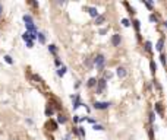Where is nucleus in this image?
<instances>
[{
    "mask_svg": "<svg viewBox=\"0 0 167 140\" xmlns=\"http://www.w3.org/2000/svg\"><path fill=\"white\" fill-rule=\"evenodd\" d=\"M94 63H95V67L98 70H103L104 64H106V57H104L103 54H98V56L94 58Z\"/></svg>",
    "mask_w": 167,
    "mask_h": 140,
    "instance_id": "1",
    "label": "nucleus"
},
{
    "mask_svg": "<svg viewBox=\"0 0 167 140\" xmlns=\"http://www.w3.org/2000/svg\"><path fill=\"white\" fill-rule=\"evenodd\" d=\"M104 89H106V79L97 80V93H101Z\"/></svg>",
    "mask_w": 167,
    "mask_h": 140,
    "instance_id": "2",
    "label": "nucleus"
},
{
    "mask_svg": "<svg viewBox=\"0 0 167 140\" xmlns=\"http://www.w3.org/2000/svg\"><path fill=\"white\" fill-rule=\"evenodd\" d=\"M110 105H112L110 102H98V101H97L95 104H94V108H95V110H107Z\"/></svg>",
    "mask_w": 167,
    "mask_h": 140,
    "instance_id": "3",
    "label": "nucleus"
},
{
    "mask_svg": "<svg viewBox=\"0 0 167 140\" xmlns=\"http://www.w3.org/2000/svg\"><path fill=\"white\" fill-rule=\"evenodd\" d=\"M72 99H73V110H76L78 107H81V99H79V95H72Z\"/></svg>",
    "mask_w": 167,
    "mask_h": 140,
    "instance_id": "4",
    "label": "nucleus"
},
{
    "mask_svg": "<svg viewBox=\"0 0 167 140\" xmlns=\"http://www.w3.org/2000/svg\"><path fill=\"white\" fill-rule=\"evenodd\" d=\"M112 44H113L114 47L120 44V35H119V34H114V35H113V38H112Z\"/></svg>",
    "mask_w": 167,
    "mask_h": 140,
    "instance_id": "5",
    "label": "nucleus"
},
{
    "mask_svg": "<svg viewBox=\"0 0 167 140\" xmlns=\"http://www.w3.org/2000/svg\"><path fill=\"white\" fill-rule=\"evenodd\" d=\"M87 9H88V13H90L92 18H97V16H98V10H97L95 7H87Z\"/></svg>",
    "mask_w": 167,
    "mask_h": 140,
    "instance_id": "6",
    "label": "nucleus"
},
{
    "mask_svg": "<svg viewBox=\"0 0 167 140\" xmlns=\"http://www.w3.org/2000/svg\"><path fill=\"white\" fill-rule=\"evenodd\" d=\"M116 75L119 76V77H125V76H126L125 67H117V72H116Z\"/></svg>",
    "mask_w": 167,
    "mask_h": 140,
    "instance_id": "7",
    "label": "nucleus"
},
{
    "mask_svg": "<svg viewBox=\"0 0 167 140\" xmlns=\"http://www.w3.org/2000/svg\"><path fill=\"white\" fill-rule=\"evenodd\" d=\"M104 21H106V16H104V15H98V16L95 18V23L97 25H101Z\"/></svg>",
    "mask_w": 167,
    "mask_h": 140,
    "instance_id": "8",
    "label": "nucleus"
},
{
    "mask_svg": "<svg viewBox=\"0 0 167 140\" xmlns=\"http://www.w3.org/2000/svg\"><path fill=\"white\" fill-rule=\"evenodd\" d=\"M37 38L40 40V42H41V44H44V42H46V37H44V34H43V32H37Z\"/></svg>",
    "mask_w": 167,
    "mask_h": 140,
    "instance_id": "9",
    "label": "nucleus"
},
{
    "mask_svg": "<svg viewBox=\"0 0 167 140\" xmlns=\"http://www.w3.org/2000/svg\"><path fill=\"white\" fill-rule=\"evenodd\" d=\"M155 111H157V114L163 115V107H161L160 102H157V104H155Z\"/></svg>",
    "mask_w": 167,
    "mask_h": 140,
    "instance_id": "10",
    "label": "nucleus"
},
{
    "mask_svg": "<svg viewBox=\"0 0 167 140\" xmlns=\"http://www.w3.org/2000/svg\"><path fill=\"white\" fill-rule=\"evenodd\" d=\"M53 112H54L53 107H50V105H48L47 108H46V115H47V117H51V115H53Z\"/></svg>",
    "mask_w": 167,
    "mask_h": 140,
    "instance_id": "11",
    "label": "nucleus"
},
{
    "mask_svg": "<svg viewBox=\"0 0 167 140\" xmlns=\"http://www.w3.org/2000/svg\"><path fill=\"white\" fill-rule=\"evenodd\" d=\"M87 85H88L90 88L95 86V85H97V79H95V77H91L90 80H88V83H87Z\"/></svg>",
    "mask_w": 167,
    "mask_h": 140,
    "instance_id": "12",
    "label": "nucleus"
},
{
    "mask_svg": "<svg viewBox=\"0 0 167 140\" xmlns=\"http://www.w3.org/2000/svg\"><path fill=\"white\" fill-rule=\"evenodd\" d=\"M163 44H164V40H163V38L158 40V42H157V50H158V51H163Z\"/></svg>",
    "mask_w": 167,
    "mask_h": 140,
    "instance_id": "13",
    "label": "nucleus"
},
{
    "mask_svg": "<svg viewBox=\"0 0 167 140\" xmlns=\"http://www.w3.org/2000/svg\"><path fill=\"white\" fill-rule=\"evenodd\" d=\"M65 73H66V67H65V66H62V67H59V70H57V75H59L60 77H62V76L65 75Z\"/></svg>",
    "mask_w": 167,
    "mask_h": 140,
    "instance_id": "14",
    "label": "nucleus"
},
{
    "mask_svg": "<svg viewBox=\"0 0 167 140\" xmlns=\"http://www.w3.org/2000/svg\"><path fill=\"white\" fill-rule=\"evenodd\" d=\"M57 121L62 123V124H65L66 123V117L63 115V114H59V115H57Z\"/></svg>",
    "mask_w": 167,
    "mask_h": 140,
    "instance_id": "15",
    "label": "nucleus"
},
{
    "mask_svg": "<svg viewBox=\"0 0 167 140\" xmlns=\"http://www.w3.org/2000/svg\"><path fill=\"white\" fill-rule=\"evenodd\" d=\"M24 21L25 23H32V16L31 15H24Z\"/></svg>",
    "mask_w": 167,
    "mask_h": 140,
    "instance_id": "16",
    "label": "nucleus"
},
{
    "mask_svg": "<svg viewBox=\"0 0 167 140\" xmlns=\"http://www.w3.org/2000/svg\"><path fill=\"white\" fill-rule=\"evenodd\" d=\"M48 51L50 52H53V54H57V48H56V45H48Z\"/></svg>",
    "mask_w": 167,
    "mask_h": 140,
    "instance_id": "17",
    "label": "nucleus"
},
{
    "mask_svg": "<svg viewBox=\"0 0 167 140\" xmlns=\"http://www.w3.org/2000/svg\"><path fill=\"white\" fill-rule=\"evenodd\" d=\"M22 38H24L25 42H28V41H31V37H30V32H25L24 35H22Z\"/></svg>",
    "mask_w": 167,
    "mask_h": 140,
    "instance_id": "18",
    "label": "nucleus"
},
{
    "mask_svg": "<svg viewBox=\"0 0 167 140\" xmlns=\"http://www.w3.org/2000/svg\"><path fill=\"white\" fill-rule=\"evenodd\" d=\"M151 47H152V45H151V42H149V41H145V50H147V51H151Z\"/></svg>",
    "mask_w": 167,
    "mask_h": 140,
    "instance_id": "19",
    "label": "nucleus"
},
{
    "mask_svg": "<svg viewBox=\"0 0 167 140\" xmlns=\"http://www.w3.org/2000/svg\"><path fill=\"white\" fill-rule=\"evenodd\" d=\"M133 26H135V29H136V32L139 34V21L135 19V21H133Z\"/></svg>",
    "mask_w": 167,
    "mask_h": 140,
    "instance_id": "20",
    "label": "nucleus"
},
{
    "mask_svg": "<svg viewBox=\"0 0 167 140\" xmlns=\"http://www.w3.org/2000/svg\"><path fill=\"white\" fill-rule=\"evenodd\" d=\"M149 67H151V72H152V73H155V70H157V66H155L154 61H151V63H149Z\"/></svg>",
    "mask_w": 167,
    "mask_h": 140,
    "instance_id": "21",
    "label": "nucleus"
},
{
    "mask_svg": "<svg viewBox=\"0 0 167 140\" xmlns=\"http://www.w3.org/2000/svg\"><path fill=\"white\" fill-rule=\"evenodd\" d=\"M149 21H151V22H158V18L155 16V15H149Z\"/></svg>",
    "mask_w": 167,
    "mask_h": 140,
    "instance_id": "22",
    "label": "nucleus"
},
{
    "mask_svg": "<svg viewBox=\"0 0 167 140\" xmlns=\"http://www.w3.org/2000/svg\"><path fill=\"white\" fill-rule=\"evenodd\" d=\"M5 61H6V63H9V64L13 63V60H12V57H10V56H5Z\"/></svg>",
    "mask_w": 167,
    "mask_h": 140,
    "instance_id": "23",
    "label": "nucleus"
},
{
    "mask_svg": "<svg viewBox=\"0 0 167 140\" xmlns=\"http://www.w3.org/2000/svg\"><path fill=\"white\" fill-rule=\"evenodd\" d=\"M78 133L81 134V136H82V137H85V130H84L82 127H78Z\"/></svg>",
    "mask_w": 167,
    "mask_h": 140,
    "instance_id": "24",
    "label": "nucleus"
},
{
    "mask_svg": "<svg viewBox=\"0 0 167 140\" xmlns=\"http://www.w3.org/2000/svg\"><path fill=\"white\" fill-rule=\"evenodd\" d=\"M94 130H100V131H103V130H104V127H103V126H100V124H94Z\"/></svg>",
    "mask_w": 167,
    "mask_h": 140,
    "instance_id": "25",
    "label": "nucleus"
},
{
    "mask_svg": "<svg viewBox=\"0 0 167 140\" xmlns=\"http://www.w3.org/2000/svg\"><path fill=\"white\" fill-rule=\"evenodd\" d=\"M160 58H161V64H163V66H166V57H164V54H161Z\"/></svg>",
    "mask_w": 167,
    "mask_h": 140,
    "instance_id": "26",
    "label": "nucleus"
},
{
    "mask_svg": "<svg viewBox=\"0 0 167 140\" xmlns=\"http://www.w3.org/2000/svg\"><path fill=\"white\" fill-rule=\"evenodd\" d=\"M144 5L147 6L148 9H152V3H151V2H144Z\"/></svg>",
    "mask_w": 167,
    "mask_h": 140,
    "instance_id": "27",
    "label": "nucleus"
},
{
    "mask_svg": "<svg viewBox=\"0 0 167 140\" xmlns=\"http://www.w3.org/2000/svg\"><path fill=\"white\" fill-rule=\"evenodd\" d=\"M122 23H123L125 26H129V25H131V23H129V21H128V19H122Z\"/></svg>",
    "mask_w": 167,
    "mask_h": 140,
    "instance_id": "28",
    "label": "nucleus"
},
{
    "mask_svg": "<svg viewBox=\"0 0 167 140\" xmlns=\"http://www.w3.org/2000/svg\"><path fill=\"white\" fill-rule=\"evenodd\" d=\"M54 63H56V66H62V61H60L59 58H56V60H54Z\"/></svg>",
    "mask_w": 167,
    "mask_h": 140,
    "instance_id": "29",
    "label": "nucleus"
},
{
    "mask_svg": "<svg viewBox=\"0 0 167 140\" xmlns=\"http://www.w3.org/2000/svg\"><path fill=\"white\" fill-rule=\"evenodd\" d=\"M106 32H107V28H103L101 31H100V34H101V35H103V34H106Z\"/></svg>",
    "mask_w": 167,
    "mask_h": 140,
    "instance_id": "30",
    "label": "nucleus"
},
{
    "mask_svg": "<svg viewBox=\"0 0 167 140\" xmlns=\"http://www.w3.org/2000/svg\"><path fill=\"white\" fill-rule=\"evenodd\" d=\"M26 45H28V47L31 48V47L34 45V42H32V41H28V42H26Z\"/></svg>",
    "mask_w": 167,
    "mask_h": 140,
    "instance_id": "31",
    "label": "nucleus"
},
{
    "mask_svg": "<svg viewBox=\"0 0 167 140\" xmlns=\"http://www.w3.org/2000/svg\"><path fill=\"white\" fill-rule=\"evenodd\" d=\"M154 112H151V123H154Z\"/></svg>",
    "mask_w": 167,
    "mask_h": 140,
    "instance_id": "32",
    "label": "nucleus"
},
{
    "mask_svg": "<svg viewBox=\"0 0 167 140\" xmlns=\"http://www.w3.org/2000/svg\"><path fill=\"white\" fill-rule=\"evenodd\" d=\"M2 13H3V6L0 5V15H2Z\"/></svg>",
    "mask_w": 167,
    "mask_h": 140,
    "instance_id": "33",
    "label": "nucleus"
}]
</instances>
